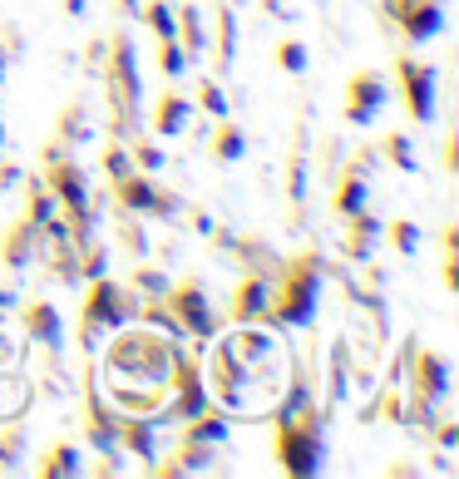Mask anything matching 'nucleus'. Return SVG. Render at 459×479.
Instances as JSON below:
<instances>
[{
  "instance_id": "nucleus-1",
  "label": "nucleus",
  "mask_w": 459,
  "mask_h": 479,
  "mask_svg": "<svg viewBox=\"0 0 459 479\" xmlns=\"http://www.w3.org/2000/svg\"><path fill=\"white\" fill-rule=\"evenodd\" d=\"M178 336H168L159 326H143V322H124L109 331V346H104V371L109 380H134V386H163L168 366H173Z\"/></svg>"
},
{
  "instance_id": "nucleus-2",
  "label": "nucleus",
  "mask_w": 459,
  "mask_h": 479,
  "mask_svg": "<svg viewBox=\"0 0 459 479\" xmlns=\"http://www.w3.org/2000/svg\"><path fill=\"white\" fill-rule=\"evenodd\" d=\"M321 282L326 262L317 248H301L292 257H282L272 272V302H267V326L272 331H307L321 302Z\"/></svg>"
},
{
  "instance_id": "nucleus-3",
  "label": "nucleus",
  "mask_w": 459,
  "mask_h": 479,
  "mask_svg": "<svg viewBox=\"0 0 459 479\" xmlns=\"http://www.w3.org/2000/svg\"><path fill=\"white\" fill-rule=\"evenodd\" d=\"M104 100H109V133L134 139L143 133V75H139V50L134 35L114 30L104 40Z\"/></svg>"
},
{
  "instance_id": "nucleus-4",
  "label": "nucleus",
  "mask_w": 459,
  "mask_h": 479,
  "mask_svg": "<svg viewBox=\"0 0 459 479\" xmlns=\"http://www.w3.org/2000/svg\"><path fill=\"white\" fill-rule=\"evenodd\" d=\"M401 380H410L405 396V425L430 430V420L450 400V356L434 346H405L401 356Z\"/></svg>"
},
{
  "instance_id": "nucleus-5",
  "label": "nucleus",
  "mask_w": 459,
  "mask_h": 479,
  "mask_svg": "<svg viewBox=\"0 0 459 479\" xmlns=\"http://www.w3.org/2000/svg\"><path fill=\"white\" fill-rule=\"evenodd\" d=\"M134 312H139V292L129 287V282H114L109 272L89 277L84 282V302H79V326H75L79 351L94 356L99 351V336H109V331L124 326V322H134Z\"/></svg>"
},
{
  "instance_id": "nucleus-6",
  "label": "nucleus",
  "mask_w": 459,
  "mask_h": 479,
  "mask_svg": "<svg viewBox=\"0 0 459 479\" xmlns=\"http://www.w3.org/2000/svg\"><path fill=\"white\" fill-rule=\"evenodd\" d=\"M272 430H276L272 450H276L282 474H292V479L321 474V464H326V410L321 405H307V410L287 415V420H272Z\"/></svg>"
},
{
  "instance_id": "nucleus-7",
  "label": "nucleus",
  "mask_w": 459,
  "mask_h": 479,
  "mask_svg": "<svg viewBox=\"0 0 459 479\" xmlns=\"http://www.w3.org/2000/svg\"><path fill=\"white\" fill-rule=\"evenodd\" d=\"M208 405H213V396H208V380H203L198 351H188L183 341H178L173 366H168V400L159 410V425H183L198 410H208Z\"/></svg>"
},
{
  "instance_id": "nucleus-8",
  "label": "nucleus",
  "mask_w": 459,
  "mask_h": 479,
  "mask_svg": "<svg viewBox=\"0 0 459 479\" xmlns=\"http://www.w3.org/2000/svg\"><path fill=\"white\" fill-rule=\"evenodd\" d=\"M168 312L178 322V336H193V346H208L217 336V312H213V297H208V282L203 277H173V287L163 292Z\"/></svg>"
},
{
  "instance_id": "nucleus-9",
  "label": "nucleus",
  "mask_w": 459,
  "mask_h": 479,
  "mask_svg": "<svg viewBox=\"0 0 459 479\" xmlns=\"http://www.w3.org/2000/svg\"><path fill=\"white\" fill-rule=\"evenodd\" d=\"M109 198H114V208L139 213V218H178V208H183V198L173 188H163L153 174H139V168L109 183Z\"/></svg>"
},
{
  "instance_id": "nucleus-10",
  "label": "nucleus",
  "mask_w": 459,
  "mask_h": 479,
  "mask_svg": "<svg viewBox=\"0 0 459 479\" xmlns=\"http://www.w3.org/2000/svg\"><path fill=\"white\" fill-rule=\"evenodd\" d=\"M79 380H84V440H89L94 450L119 445V405L104 400L94 356H84V376H79Z\"/></svg>"
},
{
  "instance_id": "nucleus-11",
  "label": "nucleus",
  "mask_w": 459,
  "mask_h": 479,
  "mask_svg": "<svg viewBox=\"0 0 459 479\" xmlns=\"http://www.w3.org/2000/svg\"><path fill=\"white\" fill-rule=\"evenodd\" d=\"M391 104V80L381 69H356L346 80V104H341V119L351 129H370L381 119V109Z\"/></svg>"
},
{
  "instance_id": "nucleus-12",
  "label": "nucleus",
  "mask_w": 459,
  "mask_h": 479,
  "mask_svg": "<svg viewBox=\"0 0 459 479\" xmlns=\"http://www.w3.org/2000/svg\"><path fill=\"white\" fill-rule=\"evenodd\" d=\"M395 80H401V100H405V114L410 124H434V65H425V59L415 55H395Z\"/></svg>"
},
{
  "instance_id": "nucleus-13",
  "label": "nucleus",
  "mask_w": 459,
  "mask_h": 479,
  "mask_svg": "<svg viewBox=\"0 0 459 479\" xmlns=\"http://www.w3.org/2000/svg\"><path fill=\"white\" fill-rule=\"evenodd\" d=\"M385 20H395L410 45H425L444 30V0H385Z\"/></svg>"
},
{
  "instance_id": "nucleus-14",
  "label": "nucleus",
  "mask_w": 459,
  "mask_h": 479,
  "mask_svg": "<svg viewBox=\"0 0 459 479\" xmlns=\"http://www.w3.org/2000/svg\"><path fill=\"white\" fill-rule=\"evenodd\" d=\"M45 242H50V238H45V228L35 223V218L20 213L16 223L0 232V262H5V272H26L30 262H40Z\"/></svg>"
},
{
  "instance_id": "nucleus-15",
  "label": "nucleus",
  "mask_w": 459,
  "mask_h": 479,
  "mask_svg": "<svg viewBox=\"0 0 459 479\" xmlns=\"http://www.w3.org/2000/svg\"><path fill=\"white\" fill-rule=\"evenodd\" d=\"M20 316V331H26V341H35V346L45 351H59L65 346V316H59V306L50 297H30L16 306Z\"/></svg>"
},
{
  "instance_id": "nucleus-16",
  "label": "nucleus",
  "mask_w": 459,
  "mask_h": 479,
  "mask_svg": "<svg viewBox=\"0 0 459 479\" xmlns=\"http://www.w3.org/2000/svg\"><path fill=\"white\" fill-rule=\"evenodd\" d=\"M217 454L223 450H208V445H193V440H178L173 450H168V460H159L153 454L149 464H143V474H153V479H183V474H208V470H217Z\"/></svg>"
},
{
  "instance_id": "nucleus-17",
  "label": "nucleus",
  "mask_w": 459,
  "mask_h": 479,
  "mask_svg": "<svg viewBox=\"0 0 459 479\" xmlns=\"http://www.w3.org/2000/svg\"><path fill=\"white\" fill-rule=\"evenodd\" d=\"M267 302H272V277L243 272V282L233 287V302H227V326H267Z\"/></svg>"
},
{
  "instance_id": "nucleus-18",
  "label": "nucleus",
  "mask_w": 459,
  "mask_h": 479,
  "mask_svg": "<svg viewBox=\"0 0 459 479\" xmlns=\"http://www.w3.org/2000/svg\"><path fill=\"white\" fill-rule=\"evenodd\" d=\"M381 248V218L370 213V208H360V213L341 218V257L356 267H370V257Z\"/></svg>"
},
{
  "instance_id": "nucleus-19",
  "label": "nucleus",
  "mask_w": 459,
  "mask_h": 479,
  "mask_svg": "<svg viewBox=\"0 0 459 479\" xmlns=\"http://www.w3.org/2000/svg\"><path fill=\"white\" fill-rule=\"evenodd\" d=\"M173 40L188 50V59H208V20H203L198 0H173Z\"/></svg>"
},
{
  "instance_id": "nucleus-20",
  "label": "nucleus",
  "mask_w": 459,
  "mask_h": 479,
  "mask_svg": "<svg viewBox=\"0 0 459 479\" xmlns=\"http://www.w3.org/2000/svg\"><path fill=\"white\" fill-rule=\"evenodd\" d=\"M119 454H134L139 464H149L159 454V420L153 415L119 410Z\"/></svg>"
},
{
  "instance_id": "nucleus-21",
  "label": "nucleus",
  "mask_w": 459,
  "mask_h": 479,
  "mask_svg": "<svg viewBox=\"0 0 459 479\" xmlns=\"http://www.w3.org/2000/svg\"><path fill=\"white\" fill-rule=\"evenodd\" d=\"M188 124H193V100H188L183 90H178V84H168L159 100H153L149 129L159 133V139H178V133H183Z\"/></svg>"
},
{
  "instance_id": "nucleus-22",
  "label": "nucleus",
  "mask_w": 459,
  "mask_h": 479,
  "mask_svg": "<svg viewBox=\"0 0 459 479\" xmlns=\"http://www.w3.org/2000/svg\"><path fill=\"white\" fill-rule=\"evenodd\" d=\"M223 252L233 257V262H243V272H257V277H272L276 272V248L267 238H257V232H233V238L223 242Z\"/></svg>"
},
{
  "instance_id": "nucleus-23",
  "label": "nucleus",
  "mask_w": 459,
  "mask_h": 479,
  "mask_svg": "<svg viewBox=\"0 0 459 479\" xmlns=\"http://www.w3.org/2000/svg\"><path fill=\"white\" fill-rule=\"evenodd\" d=\"M208 55H213V69H217V80H223L227 69H233V59H237V16H233V5H227V0H217V10H213Z\"/></svg>"
},
{
  "instance_id": "nucleus-24",
  "label": "nucleus",
  "mask_w": 459,
  "mask_h": 479,
  "mask_svg": "<svg viewBox=\"0 0 459 479\" xmlns=\"http://www.w3.org/2000/svg\"><path fill=\"white\" fill-rule=\"evenodd\" d=\"M227 435H233V415L223 405H208V410H198L193 420L178 425V440H193V445H208V450H223Z\"/></svg>"
},
{
  "instance_id": "nucleus-25",
  "label": "nucleus",
  "mask_w": 459,
  "mask_h": 479,
  "mask_svg": "<svg viewBox=\"0 0 459 479\" xmlns=\"http://www.w3.org/2000/svg\"><path fill=\"white\" fill-rule=\"evenodd\" d=\"M360 208H370V183H366V174H360V168L346 164L341 174H336V183H331V218L341 223V218L360 213Z\"/></svg>"
},
{
  "instance_id": "nucleus-26",
  "label": "nucleus",
  "mask_w": 459,
  "mask_h": 479,
  "mask_svg": "<svg viewBox=\"0 0 459 479\" xmlns=\"http://www.w3.org/2000/svg\"><path fill=\"white\" fill-rule=\"evenodd\" d=\"M35 474L40 479H65V474H84V454H79V445L69 435H59V440H50L45 445V454L35 460Z\"/></svg>"
},
{
  "instance_id": "nucleus-27",
  "label": "nucleus",
  "mask_w": 459,
  "mask_h": 479,
  "mask_svg": "<svg viewBox=\"0 0 459 479\" xmlns=\"http://www.w3.org/2000/svg\"><path fill=\"white\" fill-rule=\"evenodd\" d=\"M94 139V114L84 100H69L65 109L55 114V144H65V149H75V144H89Z\"/></svg>"
},
{
  "instance_id": "nucleus-28",
  "label": "nucleus",
  "mask_w": 459,
  "mask_h": 479,
  "mask_svg": "<svg viewBox=\"0 0 459 479\" xmlns=\"http://www.w3.org/2000/svg\"><path fill=\"white\" fill-rule=\"evenodd\" d=\"M26 454H30L26 415H16V420H0V474H20V470H26Z\"/></svg>"
},
{
  "instance_id": "nucleus-29",
  "label": "nucleus",
  "mask_w": 459,
  "mask_h": 479,
  "mask_svg": "<svg viewBox=\"0 0 459 479\" xmlns=\"http://www.w3.org/2000/svg\"><path fill=\"white\" fill-rule=\"evenodd\" d=\"M45 267H50L55 282H65V287H84V272H79V242L69 238H50L45 242Z\"/></svg>"
},
{
  "instance_id": "nucleus-30",
  "label": "nucleus",
  "mask_w": 459,
  "mask_h": 479,
  "mask_svg": "<svg viewBox=\"0 0 459 479\" xmlns=\"http://www.w3.org/2000/svg\"><path fill=\"white\" fill-rule=\"evenodd\" d=\"M243 154H247V133L223 114L213 124V133H208V158H213V164H237Z\"/></svg>"
},
{
  "instance_id": "nucleus-31",
  "label": "nucleus",
  "mask_w": 459,
  "mask_h": 479,
  "mask_svg": "<svg viewBox=\"0 0 459 479\" xmlns=\"http://www.w3.org/2000/svg\"><path fill=\"white\" fill-rule=\"evenodd\" d=\"M360 420L366 425H405V396H401V380H385V390L376 400L366 405V410H360Z\"/></svg>"
},
{
  "instance_id": "nucleus-32",
  "label": "nucleus",
  "mask_w": 459,
  "mask_h": 479,
  "mask_svg": "<svg viewBox=\"0 0 459 479\" xmlns=\"http://www.w3.org/2000/svg\"><path fill=\"white\" fill-rule=\"evenodd\" d=\"M376 158L381 164H391L395 174H415L420 168V154H415V144H410V133H385V139H376Z\"/></svg>"
},
{
  "instance_id": "nucleus-33",
  "label": "nucleus",
  "mask_w": 459,
  "mask_h": 479,
  "mask_svg": "<svg viewBox=\"0 0 459 479\" xmlns=\"http://www.w3.org/2000/svg\"><path fill=\"white\" fill-rule=\"evenodd\" d=\"M114 248L124 252V257H149V232H143V218L139 213H124L119 208V218H114Z\"/></svg>"
},
{
  "instance_id": "nucleus-34",
  "label": "nucleus",
  "mask_w": 459,
  "mask_h": 479,
  "mask_svg": "<svg viewBox=\"0 0 459 479\" xmlns=\"http://www.w3.org/2000/svg\"><path fill=\"white\" fill-rule=\"evenodd\" d=\"M30 410V386L16 376V366H0V420H16Z\"/></svg>"
},
{
  "instance_id": "nucleus-35",
  "label": "nucleus",
  "mask_w": 459,
  "mask_h": 479,
  "mask_svg": "<svg viewBox=\"0 0 459 479\" xmlns=\"http://www.w3.org/2000/svg\"><path fill=\"white\" fill-rule=\"evenodd\" d=\"M129 287H134L139 297H163V292L173 287V272L159 267V262H149V257H139L134 272H129Z\"/></svg>"
},
{
  "instance_id": "nucleus-36",
  "label": "nucleus",
  "mask_w": 459,
  "mask_h": 479,
  "mask_svg": "<svg viewBox=\"0 0 459 479\" xmlns=\"http://www.w3.org/2000/svg\"><path fill=\"white\" fill-rule=\"evenodd\" d=\"M193 109H203L208 119H223L227 114V90H223V80L217 75H198V84H193Z\"/></svg>"
},
{
  "instance_id": "nucleus-37",
  "label": "nucleus",
  "mask_w": 459,
  "mask_h": 479,
  "mask_svg": "<svg viewBox=\"0 0 459 479\" xmlns=\"http://www.w3.org/2000/svg\"><path fill=\"white\" fill-rule=\"evenodd\" d=\"M381 242H391L395 257H415L420 252V223H410V218H391V223H381Z\"/></svg>"
},
{
  "instance_id": "nucleus-38",
  "label": "nucleus",
  "mask_w": 459,
  "mask_h": 479,
  "mask_svg": "<svg viewBox=\"0 0 459 479\" xmlns=\"http://www.w3.org/2000/svg\"><path fill=\"white\" fill-rule=\"evenodd\" d=\"M55 213H59V203L50 198V188L40 183V174H26V218H35V223H55Z\"/></svg>"
},
{
  "instance_id": "nucleus-39",
  "label": "nucleus",
  "mask_w": 459,
  "mask_h": 479,
  "mask_svg": "<svg viewBox=\"0 0 459 479\" xmlns=\"http://www.w3.org/2000/svg\"><path fill=\"white\" fill-rule=\"evenodd\" d=\"M139 20L153 40H173V0H143L139 5Z\"/></svg>"
},
{
  "instance_id": "nucleus-40",
  "label": "nucleus",
  "mask_w": 459,
  "mask_h": 479,
  "mask_svg": "<svg viewBox=\"0 0 459 479\" xmlns=\"http://www.w3.org/2000/svg\"><path fill=\"white\" fill-rule=\"evenodd\" d=\"M99 168H104V178H109V183L124 178V174H134V158H129V139H114V133H109L104 149H99Z\"/></svg>"
},
{
  "instance_id": "nucleus-41",
  "label": "nucleus",
  "mask_w": 459,
  "mask_h": 479,
  "mask_svg": "<svg viewBox=\"0 0 459 479\" xmlns=\"http://www.w3.org/2000/svg\"><path fill=\"white\" fill-rule=\"evenodd\" d=\"M129 158H134L139 174H163V168H168V154H163L153 139H143V133H134V139H129Z\"/></svg>"
},
{
  "instance_id": "nucleus-42",
  "label": "nucleus",
  "mask_w": 459,
  "mask_h": 479,
  "mask_svg": "<svg viewBox=\"0 0 459 479\" xmlns=\"http://www.w3.org/2000/svg\"><path fill=\"white\" fill-rule=\"evenodd\" d=\"M346 371H351V361H346V341H336V346H331V371H326V405H321V410H331V405L346 396Z\"/></svg>"
},
{
  "instance_id": "nucleus-43",
  "label": "nucleus",
  "mask_w": 459,
  "mask_h": 479,
  "mask_svg": "<svg viewBox=\"0 0 459 479\" xmlns=\"http://www.w3.org/2000/svg\"><path fill=\"white\" fill-rule=\"evenodd\" d=\"M159 69L168 80H178V75H188V69H193V59H188V50L178 40H159Z\"/></svg>"
},
{
  "instance_id": "nucleus-44",
  "label": "nucleus",
  "mask_w": 459,
  "mask_h": 479,
  "mask_svg": "<svg viewBox=\"0 0 459 479\" xmlns=\"http://www.w3.org/2000/svg\"><path fill=\"white\" fill-rule=\"evenodd\" d=\"M440 272H444V292H459V232H454V228H444Z\"/></svg>"
},
{
  "instance_id": "nucleus-45",
  "label": "nucleus",
  "mask_w": 459,
  "mask_h": 479,
  "mask_svg": "<svg viewBox=\"0 0 459 479\" xmlns=\"http://www.w3.org/2000/svg\"><path fill=\"white\" fill-rule=\"evenodd\" d=\"M307 45L301 40H282L276 45V69H282V75H307Z\"/></svg>"
},
{
  "instance_id": "nucleus-46",
  "label": "nucleus",
  "mask_w": 459,
  "mask_h": 479,
  "mask_svg": "<svg viewBox=\"0 0 459 479\" xmlns=\"http://www.w3.org/2000/svg\"><path fill=\"white\" fill-rule=\"evenodd\" d=\"M26 351H30V341H26V346H20V341L10 336L5 326H0V366H16V361H20V356H26Z\"/></svg>"
},
{
  "instance_id": "nucleus-47",
  "label": "nucleus",
  "mask_w": 459,
  "mask_h": 479,
  "mask_svg": "<svg viewBox=\"0 0 459 479\" xmlns=\"http://www.w3.org/2000/svg\"><path fill=\"white\" fill-rule=\"evenodd\" d=\"M16 50H20V35L5 30V35H0V80L10 75V59H16Z\"/></svg>"
},
{
  "instance_id": "nucleus-48",
  "label": "nucleus",
  "mask_w": 459,
  "mask_h": 479,
  "mask_svg": "<svg viewBox=\"0 0 459 479\" xmlns=\"http://www.w3.org/2000/svg\"><path fill=\"white\" fill-rule=\"evenodd\" d=\"M16 306H20V292L10 287V282H0V326H5L10 316H16Z\"/></svg>"
},
{
  "instance_id": "nucleus-49",
  "label": "nucleus",
  "mask_w": 459,
  "mask_h": 479,
  "mask_svg": "<svg viewBox=\"0 0 459 479\" xmlns=\"http://www.w3.org/2000/svg\"><path fill=\"white\" fill-rule=\"evenodd\" d=\"M444 168H450V174H459V129L444 133Z\"/></svg>"
},
{
  "instance_id": "nucleus-50",
  "label": "nucleus",
  "mask_w": 459,
  "mask_h": 479,
  "mask_svg": "<svg viewBox=\"0 0 459 479\" xmlns=\"http://www.w3.org/2000/svg\"><path fill=\"white\" fill-rule=\"evenodd\" d=\"M385 479H420V464L415 460H395V464H385Z\"/></svg>"
},
{
  "instance_id": "nucleus-51",
  "label": "nucleus",
  "mask_w": 459,
  "mask_h": 479,
  "mask_svg": "<svg viewBox=\"0 0 459 479\" xmlns=\"http://www.w3.org/2000/svg\"><path fill=\"white\" fill-rule=\"evenodd\" d=\"M20 178H26V168H20V164H0V193H5V188H16Z\"/></svg>"
},
{
  "instance_id": "nucleus-52",
  "label": "nucleus",
  "mask_w": 459,
  "mask_h": 479,
  "mask_svg": "<svg viewBox=\"0 0 459 479\" xmlns=\"http://www.w3.org/2000/svg\"><path fill=\"white\" fill-rule=\"evenodd\" d=\"M114 5H119V16H124V20H139V5H143V0H114Z\"/></svg>"
},
{
  "instance_id": "nucleus-53",
  "label": "nucleus",
  "mask_w": 459,
  "mask_h": 479,
  "mask_svg": "<svg viewBox=\"0 0 459 479\" xmlns=\"http://www.w3.org/2000/svg\"><path fill=\"white\" fill-rule=\"evenodd\" d=\"M0 149H5V124H0Z\"/></svg>"
},
{
  "instance_id": "nucleus-54",
  "label": "nucleus",
  "mask_w": 459,
  "mask_h": 479,
  "mask_svg": "<svg viewBox=\"0 0 459 479\" xmlns=\"http://www.w3.org/2000/svg\"><path fill=\"white\" fill-rule=\"evenodd\" d=\"M213 5H217V0H213Z\"/></svg>"
}]
</instances>
